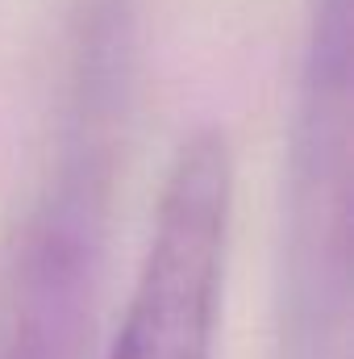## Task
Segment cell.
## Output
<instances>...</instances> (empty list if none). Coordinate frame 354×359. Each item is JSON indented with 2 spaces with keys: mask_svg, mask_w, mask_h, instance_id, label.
Instances as JSON below:
<instances>
[{
  "mask_svg": "<svg viewBox=\"0 0 354 359\" xmlns=\"http://www.w3.org/2000/svg\"><path fill=\"white\" fill-rule=\"evenodd\" d=\"M234 213V155L217 126L179 142L108 359H213Z\"/></svg>",
  "mask_w": 354,
  "mask_h": 359,
  "instance_id": "obj_1",
  "label": "cell"
}]
</instances>
